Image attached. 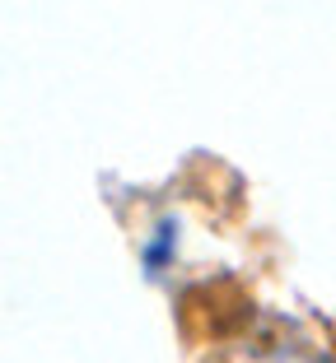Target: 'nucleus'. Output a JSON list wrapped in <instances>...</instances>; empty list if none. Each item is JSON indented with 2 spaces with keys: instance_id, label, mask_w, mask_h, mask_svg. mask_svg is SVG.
<instances>
[]
</instances>
